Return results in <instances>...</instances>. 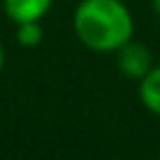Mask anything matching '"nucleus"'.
I'll return each mask as SVG.
<instances>
[{"label": "nucleus", "instance_id": "nucleus-1", "mask_svg": "<svg viewBox=\"0 0 160 160\" xmlns=\"http://www.w3.org/2000/svg\"><path fill=\"white\" fill-rule=\"evenodd\" d=\"M75 38L92 52H118L132 40L134 19L122 0H80L73 12Z\"/></svg>", "mask_w": 160, "mask_h": 160}, {"label": "nucleus", "instance_id": "nucleus-2", "mask_svg": "<svg viewBox=\"0 0 160 160\" xmlns=\"http://www.w3.org/2000/svg\"><path fill=\"white\" fill-rule=\"evenodd\" d=\"M115 59H118L120 73L132 78V80H144L151 73V68L155 66L151 50L144 42H134V40H130V42H125L115 52Z\"/></svg>", "mask_w": 160, "mask_h": 160}, {"label": "nucleus", "instance_id": "nucleus-3", "mask_svg": "<svg viewBox=\"0 0 160 160\" xmlns=\"http://www.w3.org/2000/svg\"><path fill=\"white\" fill-rule=\"evenodd\" d=\"M52 2L54 0H2V10L14 24H26L40 21L52 10Z\"/></svg>", "mask_w": 160, "mask_h": 160}, {"label": "nucleus", "instance_id": "nucleus-4", "mask_svg": "<svg viewBox=\"0 0 160 160\" xmlns=\"http://www.w3.org/2000/svg\"><path fill=\"white\" fill-rule=\"evenodd\" d=\"M139 97L151 113L160 115V64L153 66L144 80H139Z\"/></svg>", "mask_w": 160, "mask_h": 160}, {"label": "nucleus", "instance_id": "nucleus-5", "mask_svg": "<svg viewBox=\"0 0 160 160\" xmlns=\"http://www.w3.org/2000/svg\"><path fill=\"white\" fill-rule=\"evenodd\" d=\"M45 38V31L40 26V21H26V24H17V42L26 50H33V47H40Z\"/></svg>", "mask_w": 160, "mask_h": 160}, {"label": "nucleus", "instance_id": "nucleus-6", "mask_svg": "<svg viewBox=\"0 0 160 160\" xmlns=\"http://www.w3.org/2000/svg\"><path fill=\"white\" fill-rule=\"evenodd\" d=\"M2 68H5V50L0 45V73H2Z\"/></svg>", "mask_w": 160, "mask_h": 160}, {"label": "nucleus", "instance_id": "nucleus-7", "mask_svg": "<svg viewBox=\"0 0 160 160\" xmlns=\"http://www.w3.org/2000/svg\"><path fill=\"white\" fill-rule=\"evenodd\" d=\"M151 7H153V12L160 17V0H151Z\"/></svg>", "mask_w": 160, "mask_h": 160}]
</instances>
